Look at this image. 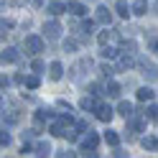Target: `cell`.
I'll return each instance as SVG.
<instances>
[{
  "label": "cell",
  "instance_id": "6da1fadb",
  "mask_svg": "<svg viewBox=\"0 0 158 158\" xmlns=\"http://www.w3.org/2000/svg\"><path fill=\"white\" fill-rule=\"evenodd\" d=\"M23 51H26L28 56H38V54L44 51V38H41V36H26Z\"/></svg>",
  "mask_w": 158,
  "mask_h": 158
},
{
  "label": "cell",
  "instance_id": "7a4b0ae2",
  "mask_svg": "<svg viewBox=\"0 0 158 158\" xmlns=\"http://www.w3.org/2000/svg\"><path fill=\"white\" fill-rule=\"evenodd\" d=\"M138 69H140V74L148 79V82H158V66L151 64L148 59H138Z\"/></svg>",
  "mask_w": 158,
  "mask_h": 158
},
{
  "label": "cell",
  "instance_id": "3957f363",
  "mask_svg": "<svg viewBox=\"0 0 158 158\" xmlns=\"http://www.w3.org/2000/svg\"><path fill=\"white\" fill-rule=\"evenodd\" d=\"M145 117L143 115H130V117H127V138H133L135 133H140L143 127H145Z\"/></svg>",
  "mask_w": 158,
  "mask_h": 158
},
{
  "label": "cell",
  "instance_id": "277c9868",
  "mask_svg": "<svg viewBox=\"0 0 158 158\" xmlns=\"http://www.w3.org/2000/svg\"><path fill=\"white\" fill-rule=\"evenodd\" d=\"M138 64V59L130 54V51H123L120 48V56H117V69H120V72H127V69H133Z\"/></svg>",
  "mask_w": 158,
  "mask_h": 158
},
{
  "label": "cell",
  "instance_id": "5b68a950",
  "mask_svg": "<svg viewBox=\"0 0 158 158\" xmlns=\"http://www.w3.org/2000/svg\"><path fill=\"white\" fill-rule=\"evenodd\" d=\"M61 31H64V28L59 26L56 21H48V23H44V36L48 38V41H56V38L61 36Z\"/></svg>",
  "mask_w": 158,
  "mask_h": 158
},
{
  "label": "cell",
  "instance_id": "8992f818",
  "mask_svg": "<svg viewBox=\"0 0 158 158\" xmlns=\"http://www.w3.org/2000/svg\"><path fill=\"white\" fill-rule=\"evenodd\" d=\"M94 112H97V120H102V123H110V120H112V115H115V110H112L110 105H105V102H97Z\"/></svg>",
  "mask_w": 158,
  "mask_h": 158
},
{
  "label": "cell",
  "instance_id": "52a82bcc",
  "mask_svg": "<svg viewBox=\"0 0 158 158\" xmlns=\"http://www.w3.org/2000/svg\"><path fill=\"white\" fill-rule=\"evenodd\" d=\"M15 61H21V51L15 46H5L3 48V64H15Z\"/></svg>",
  "mask_w": 158,
  "mask_h": 158
},
{
  "label": "cell",
  "instance_id": "ba28073f",
  "mask_svg": "<svg viewBox=\"0 0 158 158\" xmlns=\"http://www.w3.org/2000/svg\"><path fill=\"white\" fill-rule=\"evenodd\" d=\"M94 21H97V23H102V26H110V23H112V13L107 10L105 5H100V8L94 10Z\"/></svg>",
  "mask_w": 158,
  "mask_h": 158
},
{
  "label": "cell",
  "instance_id": "9c48e42d",
  "mask_svg": "<svg viewBox=\"0 0 158 158\" xmlns=\"http://www.w3.org/2000/svg\"><path fill=\"white\" fill-rule=\"evenodd\" d=\"M66 127H69V123L59 117L56 123H51V127H48V133H51V135H56V138H64V135H66Z\"/></svg>",
  "mask_w": 158,
  "mask_h": 158
},
{
  "label": "cell",
  "instance_id": "30bf717a",
  "mask_svg": "<svg viewBox=\"0 0 158 158\" xmlns=\"http://www.w3.org/2000/svg\"><path fill=\"white\" fill-rule=\"evenodd\" d=\"M97 145H100V135H94V133L89 130L87 138L82 140V151H97Z\"/></svg>",
  "mask_w": 158,
  "mask_h": 158
},
{
  "label": "cell",
  "instance_id": "8fae6325",
  "mask_svg": "<svg viewBox=\"0 0 158 158\" xmlns=\"http://www.w3.org/2000/svg\"><path fill=\"white\" fill-rule=\"evenodd\" d=\"M46 10L51 13L54 18H56V15H61V13H66V10H69V5H64L61 0H54V3H48V5H46Z\"/></svg>",
  "mask_w": 158,
  "mask_h": 158
},
{
  "label": "cell",
  "instance_id": "7c38bea8",
  "mask_svg": "<svg viewBox=\"0 0 158 158\" xmlns=\"http://www.w3.org/2000/svg\"><path fill=\"white\" fill-rule=\"evenodd\" d=\"M48 77H51L54 82H59V79L64 77V66H61V61H51V64H48Z\"/></svg>",
  "mask_w": 158,
  "mask_h": 158
},
{
  "label": "cell",
  "instance_id": "4fadbf2b",
  "mask_svg": "<svg viewBox=\"0 0 158 158\" xmlns=\"http://www.w3.org/2000/svg\"><path fill=\"white\" fill-rule=\"evenodd\" d=\"M140 145L145 148V151H153V153H158V138H156V135H145L143 140H140Z\"/></svg>",
  "mask_w": 158,
  "mask_h": 158
},
{
  "label": "cell",
  "instance_id": "5bb4252c",
  "mask_svg": "<svg viewBox=\"0 0 158 158\" xmlns=\"http://www.w3.org/2000/svg\"><path fill=\"white\" fill-rule=\"evenodd\" d=\"M66 5H69V13L72 15H84L87 13V5L79 3V0H72V3H66Z\"/></svg>",
  "mask_w": 158,
  "mask_h": 158
},
{
  "label": "cell",
  "instance_id": "9a60e30c",
  "mask_svg": "<svg viewBox=\"0 0 158 158\" xmlns=\"http://www.w3.org/2000/svg\"><path fill=\"white\" fill-rule=\"evenodd\" d=\"M117 115H123L125 120H127V117H130V115H135V107H133L130 102H125V100H123L120 105H117Z\"/></svg>",
  "mask_w": 158,
  "mask_h": 158
},
{
  "label": "cell",
  "instance_id": "2e32d148",
  "mask_svg": "<svg viewBox=\"0 0 158 158\" xmlns=\"http://www.w3.org/2000/svg\"><path fill=\"white\" fill-rule=\"evenodd\" d=\"M105 94H107V97H120V84L112 82V79H107V84H105Z\"/></svg>",
  "mask_w": 158,
  "mask_h": 158
},
{
  "label": "cell",
  "instance_id": "e0dca14e",
  "mask_svg": "<svg viewBox=\"0 0 158 158\" xmlns=\"http://www.w3.org/2000/svg\"><path fill=\"white\" fill-rule=\"evenodd\" d=\"M48 153H51V145H48L46 140H38L33 145V156H48Z\"/></svg>",
  "mask_w": 158,
  "mask_h": 158
},
{
  "label": "cell",
  "instance_id": "ac0fdd59",
  "mask_svg": "<svg viewBox=\"0 0 158 158\" xmlns=\"http://www.w3.org/2000/svg\"><path fill=\"white\" fill-rule=\"evenodd\" d=\"M48 117H54V110H46V107H41V110L36 112V125H44Z\"/></svg>",
  "mask_w": 158,
  "mask_h": 158
},
{
  "label": "cell",
  "instance_id": "d6986e66",
  "mask_svg": "<svg viewBox=\"0 0 158 158\" xmlns=\"http://www.w3.org/2000/svg\"><path fill=\"white\" fill-rule=\"evenodd\" d=\"M153 89H151V87H140V89H138V100H140V102H151L153 100Z\"/></svg>",
  "mask_w": 158,
  "mask_h": 158
},
{
  "label": "cell",
  "instance_id": "ffe728a7",
  "mask_svg": "<svg viewBox=\"0 0 158 158\" xmlns=\"http://www.w3.org/2000/svg\"><path fill=\"white\" fill-rule=\"evenodd\" d=\"M115 10H117V13H120L123 18H127V15H130V13H133V5H127V3H125V0H117V5H115Z\"/></svg>",
  "mask_w": 158,
  "mask_h": 158
},
{
  "label": "cell",
  "instance_id": "44dd1931",
  "mask_svg": "<svg viewBox=\"0 0 158 158\" xmlns=\"http://www.w3.org/2000/svg\"><path fill=\"white\" fill-rule=\"evenodd\" d=\"M133 13L135 15H145L148 13V0H135L133 3Z\"/></svg>",
  "mask_w": 158,
  "mask_h": 158
},
{
  "label": "cell",
  "instance_id": "7402d4cb",
  "mask_svg": "<svg viewBox=\"0 0 158 158\" xmlns=\"http://www.w3.org/2000/svg\"><path fill=\"white\" fill-rule=\"evenodd\" d=\"M3 120H5V125H15L18 120H21V112H18V110H8L3 115Z\"/></svg>",
  "mask_w": 158,
  "mask_h": 158
},
{
  "label": "cell",
  "instance_id": "603a6c76",
  "mask_svg": "<svg viewBox=\"0 0 158 158\" xmlns=\"http://www.w3.org/2000/svg\"><path fill=\"white\" fill-rule=\"evenodd\" d=\"M100 56H102V59H117V56H120V48H112V46H102Z\"/></svg>",
  "mask_w": 158,
  "mask_h": 158
},
{
  "label": "cell",
  "instance_id": "cb8c5ba5",
  "mask_svg": "<svg viewBox=\"0 0 158 158\" xmlns=\"http://www.w3.org/2000/svg\"><path fill=\"white\" fill-rule=\"evenodd\" d=\"M105 140H107V145L117 148V145H120V135H117L115 130H107V133H105Z\"/></svg>",
  "mask_w": 158,
  "mask_h": 158
},
{
  "label": "cell",
  "instance_id": "d4e9b609",
  "mask_svg": "<svg viewBox=\"0 0 158 158\" xmlns=\"http://www.w3.org/2000/svg\"><path fill=\"white\" fill-rule=\"evenodd\" d=\"M79 107H82V110H87V112H89V110H94V107H97V102H94V94H92V97H82Z\"/></svg>",
  "mask_w": 158,
  "mask_h": 158
},
{
  "label": "cell",
  "instance_id": "484cf974",
  "mask_svg": "<svg viewBox=\"0 0 158 158\" xmlns=\"http://www.w3.org/2000/svg\"><path fill=\"white\" fill-rule=\"evenodd\" d=\"M94 23H97V21H84V23H82V36L87 38V41H89V36H92V31H94Z\"/></svg>",
  "mask_w": 158,
  "mask_h": 158
},
{
  "label": "cell",
  "instance_id": "4316f807",
  "mask_svg": "<svg viewBox=\"0 0 158 158\" xmlns=\"http://www.w3.org/2000/svg\"><path fill=\"white\" fill-rule=\"evenodd\" d=\"M38 84H41L38 74H31V77H26V87H28V89H38Z\"/></svg>",
  "mask_w": 158,
  "mask_h": 158
},
{
  "label": "cell",
  "instance_id": "83f0119b",
  "mask_svg": "<svg viewBox=\"0 0 158 158\" xmlns=\"http://www.w3.org/2000/svg\"><path fill=\"white\" fill-rule=\"evenodd\" d=\"M87 89H89V94H94V97H100V94H105V87H102V84H97V82H92L89 87H87Z\"/></svg>",
  "mask_w": 158,
  "mask_h": 158
},
{
  "label": "cell",
  "instance_id": "f1b7e54d",
  "mask_svg": "<svg viewBox=\"0 0 158 158\" xmlns=\"http://www.w3.org/2000/svg\"><path fill=\"white\" fill-rule=\"evenodd\" d=\"M100 74H102L105 79H112V74H115V66H110V64H102V66H100Z\"/></svg>",
  "mask_w": 158,
  "mask_h": 158
},
{
  "label": "cell",
  "instance_id": "f546056e",
  "mask_svg": "<svg viewBox=\"0 0 158 158\" xmlns=\"http://www.w3.org/2000/svg\"><path fill=\"white\" fill-rule=\"evenodd\" d=\"M79 133H82V130H79L77 125H74V127H66V135H64V138H66V140H77Z\"/></svg>",
  "mask_w": 158,
  "mask_h": 158
},
{
  "label": "cell",
  "instance_id": "4dcf8cb0",
  "mask_svg": "<svg viewBox=\"0 0 158 158\" xmlns=\"http://www.w3.org/2000/svg\"><path fill=\"white\" fill-rule=\"evenodd\" d=\"M112 33H115V31H102L100 36H97V41H100V46H107V41L112 38Z\"/></svg>",
  "mask_w": 158,
  "mask_h": 158
},
{
  "label": "cell",
  "instance_id": "1f68e13d",
  "mask_svg": "<svg viewBox=\"0 0 158 158\" xmlns=\"http://www.w3.org/2000/svg\"><path fill=\"white\" fill-rule=\"evenodd\" d=\"M31 69H33V72H36V74H41V72H44V69H46V64L41 61V59H33V64H31Z\"/></svg>",
  "mask_w": 158,
  "mask_h": 158
},
{
  "label": "cell",
  "instance_id": "d6a6232c",
  "mask_svg": "<svg viewBox=\"0 0 158 158\" xmlns=\"http://www.w3.org/2000/svg\"><path fill=\"white\" fill-rule=\"evenodd\" d=\"M148 117H151V120H158V107L156 105H151V107H148V112H145Z\"/></svg>",
  "mask_w": 158,
  "mask_h": 158
},
{
  "label": "cell",
  "instance_id": "836d02e7",
  "mask_svg": "<svg viewBox=\"0 0 158 158\" xmlns=\"http://www.w3.org/2000/svg\"><path fill=\"white\" fill-rule=\"evenodd\" d=\"M120 48H123V51H130V54H135V44H133V41H123V46H120Z\"/></svg>",
  "mask_w": 158,
  "mask_h": 158
},
{
  "label": "cell",
  "instance_id": "e575fe53",
  "mask_svg": "<svg viewBox=\"0 0 158 158\" xmlns=\"http://www.w3.org/2000/svg\"><path fill=\"white\" fill-rule=\"evenodd\" d=\"M0 145H3V148H8V145H10V135H8L5 130H3V135H0Z\"/></svg>",
  "mask_w": 158,
  "mask_h": 158
},
{
  "label": "cell",
  "instance_id": "d590c367",
  "mask_svg": "<svg viewBox=\"0 0 158 158\" xmlns=\"http://www.w3.org/2000/svg\"><path fill=\"white\" fill-rule=\"evenodd\" d=\"M77 48V41H72V38H66L64 41V51H74Z\"/></svg>",
  "mask_w": 158,
  "mask_h": 158
},
{
  "label": "cell",
  "instance_id": "8d00e7d4",
  "mask_svg": "<svg viewBox=\"0 0 158 158\" xmlns=\"http://www.w3.org/2000/svg\"><path fill=\"white\" fill-rule=\"evenodd\" d=\"M77 127H79L82 133H89V123H87V120H79V123H77Z\"/></svg>",
  "mask_w": 158,
  "mask_h": 158
},
{
  "label": "cell",
  "instance_id": "74e56055",
  "mask_svg": "<svg viewBox=\"0 0 158 158\" xmlns=\"http://www.w3.org/2000/svg\"><path fill=\"white\" fill-rule=\"evenodd\" d=\"M33 133H36V130H26V133H23V143H28V140H31V138H33Z\"/></svg>",
  "mask_w": 158,
  "mask_h": 158
},
{
  "label": "cell",
  "instance_id": "f35d334b",
  "mask_svg": "<svg viewBox=\"0 0 158 158\" xmlns=\"http://www.w3.org/2000/svg\"><path fill=\"white\" fill-rule=\"evenodd\" d=\"M0 84H3V89H8V87H10V79L3 77V79H0Z\"/></svg>",
  "mask_w": 158,
  "mask_h": 158
},
{
  "label": "cell",
  "instance_id": "ab89813d",
  "mask_svg": "<svg viewBox=\"0 0 158 158\" xmlns=\"http://www.w3.org/2000/svg\"><path fill=\"white\" fill-rule=\"evenodd\" d=\"M151 48H153V51L158 54V41H156V38H151Z\"/></svg>",
  "mask_w": 158,
  "mask_h": 158
},
{
  "label": "cell",
  "instance_id": "60d3db41",
  "mask_svg": "<svg viewBox=\"0 0 158 158\" xmlns=\"http://www.w3.org/2000/svg\"><path fill=\"white\" fill-rule=\"evenodd\" d=\"M31 3H33V5L38 8V5H41V3H44V0H31Z\"/></svg>",
  "mask_w": 158,
  "mask_h": 158
}]
</instances>
